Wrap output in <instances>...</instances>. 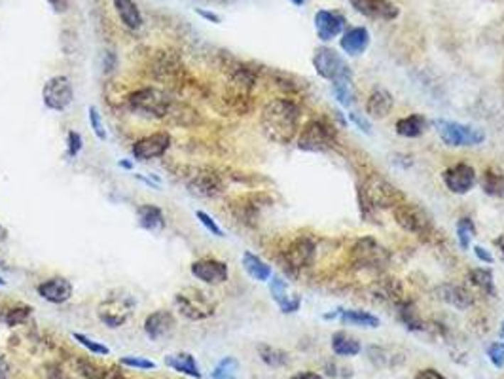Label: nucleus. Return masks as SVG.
Segmentation results:
<instances>
[{"instance_id": "obj_27", "label": "nucleus", "mask_w": 504, "mask_h": 379, "mask_svg": "<svg viewBox=\"0 0 504 379\" xmlns=\"http://www.w3.org/2000/svg\"><path fill=\"white\" fill-rule=\"evenodd\" d=\"M165 366H169L171 370H175V372H178V374L190 375V378H195V379L203 378L201 370H199L198 361H195V357L190 355V353L181 351V353H173V355H167V357H165Z\"/></svg>"}, {"instance_id": "obj_15", "label": "nucleus", "mask_w": 504, "mask_h": 379, "mask_svg": "<svg viewBox=\"0 0 504 379\" xmlns=\"http://www.w3.org/2000/svg\"><path fill=\"white\" fill-rule=\"evenodd\" d=\"M171 148V135L167 131H158L152 135H146L133 142L131 154L136 161H148V159L161 158Z\"/></svg>"}, {"instance_id": "obj_25", "label": "nucleus", "mask_w": 504, "mask_h": 379, "mask_svg": "<svg viewBox=\"0 0 504 379\" xmlns=\"http://www.w3.org/2000/svg\"><path fill=\"white\" fill-rule=\"evenodd\" d=\"M395 107V97L391 91L377 87L370 93L368 101H366V116L374 119H383L392 112Z\"/></svg>"}, {"instance_id": "obj_29", "label": "nucleus", "mask_w": 504, "mask_h": 379, "mask_svg": "<svg viewBox=\"0 0 504 379\" xmlns=\"http://www.w3.org/2000/svg\"><path fill=\"white\" fill-rule=\"evenodd\" d=\"M431 122L423 116V114H409L406 118H400L397 122V135L404 137V139H417L429 129Z\"/></svg>"}, {"instance_id": "obj_3", "label": "nucleus", "mask_w": 504, "mask_h": 379, "mask_svg": "<svg viewBox=\"0 0 504 379\" xmlns=\"http://www.w3.org/2000/svg\"><path fill=\"white\" fill-rule=\"evenodd\" d=\"M135 298L127 290H110L97 306V319L108 329H122L135 311Z\"/></svg>"}, {"instance_id": "obj_12", "label": "nucleus", "mask_w": 504, "mask_h": 379, "mask_svg": "<svg viewBox=\"0 0 504 379\" xmlns=\"http://www.w3.org/2000/svg\"><path fill=\"white\" fill-rule=\"evenodd\" d=\"M315 243L309 237H298L284 249L281 260H283V267L289 273H298L301 269L313 266L315 262Z\"/></svg>"}, {"instance_id": "obj_47", "label": "nucleus", "mask_w": 504, "mask_h": 379, "mask_svg": "<svg viewBox=\"0 0 504 379\" xmlns=\"http://www.w3.org/2000/svg\"><path fill=\"white\" fill-rule=\"evenodd\" d=\"M84 148V139L80 135L78 131H68L67 135V152L70 158H76Z\"/></svg>"}, {"instance_id": "obj_44", "label": "nucleus", "mask_w": 504, "mask_h": 379, "mask_svg": "<svg viewBox=\"0 0 504 379\" xmlns=\"http://www.w3.org/2000/svg\"><path fill=\"white\" fill-rule=\"evenodd\" d=\"M195 218H198L199 224H201L210 235H215V237H224V230L216 224V220L209 215V213H205V210H195Z\"/></svg>"}, {"instance_id": "obj_36", "label": "nucleus", "mask_w": 504, "mask_h": 379, "mask_svg": "<svg viewBox=\"0 0 504 379\" xmlns=\"http://www.w3.org/2000/svg\"><path fill=\"white\" fill-rule=\"evenodd\" d=\"M398 319H400V323L408 330H412V332L425 330V323H423V319L419 317V313H417V309H415L412 301H400V304H398Z\"/></svg>"}, {"instance_id": "obj_24", "label": "nucleus", "mask_w": 504, "mask_h": 379, "mask_svg": "<svg viewBox=\"0 0 504 379\" xmlns=\"http://www.w3.org/2000/svg\"><path fill=\"white\" fill-rule=\"evenodd\" d=\"M368 46H370V33L366 27L347 28L345 33L341 34L340 48L345 51L347 55L351 57L363 55L364 51L368 50Z\"/></svg>"}, {"instance_id": "obj_16", "label": "nucleus", "mask_w": 504, "mask_h": 379, "mask_svg": "<svg viewBox=\"0 0 504 379\" xmlns=\"http://www.w3.org/2000/svg\"><path fill=\"white\" fill-rule=\"evenodd\" d=\"M442 178L449 192L465 196L476 184V171L468 164H455L444 171Z\"/></svg>"}, {"instance_id": "obj_26", "label": "nucleus", "mask_w": 504, "mask_h": 379, "mask_svg": "<svg viewBox=\"0 0 504 379\" xmlns=\"http://www.w3.org/2000/svg\"><path fill=\"white\" fill-rule=\"evenodd\" d=\"M340 319L341 324L358 326V329H380L381 321L375 315L363 309H338L334 315H324V319Z\"/></svg>"}, {"instance_id": "obj_11", "label": "nucleus", "mask_w": 504, "mask_h": 379, "mask_svg": "<svg viewBox=\"0 0 504 379\" xmlns=\"http://www.w3.org/2000/svg\"><path fill=\"white\" fill-rule=\"evenodd\" d=\"M392 215H395V220H397L398 226L404 228L406 232L421 235V237L432 232L431 218H429L425 210L421 209L419 205L402 201V203L392 209Z\"/></svg>"}, {"instance_id": "obj_19", "label": "nucleus", "mask_w": 504, "mask_h": 379, "mask_svg": "<svg viewBox=\"0 0 504 379\" xmlns=\"http://www.w3.org/2000/svg\"><path fill=\"white\" fill-rule=\"evenodd\" d=\"M345 23L347 19L343 17V14L336 10H318L315 14V31L323 42H330L336 36H340L345 28Z\"/></svg>"}, {"instance_id": "obj_39", "label": "nucleus", "mask_w": 504, "mask_h": 379, "mask_svg": "<svg viewBox=\"0 0 504 379\" xmlns=\"http://www.w3.org/2000/svg\"><path fill=\"white\" fill-rule=\"evenodd\" d=\"M239 363L233 357L222 358L213 370V379H237Z\"/></svg>"}, {"instance_id": "obj_41", "label": "nucleus", "mask_w": 504, "mask_h": 379, "mask_svg": "<svg viewBox=\"0 0 504 379\" xmlns=\"http://www.w3.org/2000/svg\"><path fill=\"white\" fill-rule=\"evenodd\" d=\"M31 307L27 306H16V307H10L8 311H6V315L2 317V321H4L6 326H19V324H23L25 321H27L28 317H31Z\"/></svg>"}, {"instance_id": "obj_45", "label": "nucleus", "mask_w": 504, "mask_h": 379, "mask_svg": "<svg viewBox=\"0 0 504 379\" xmlns=\"http://www.w3.org/2000/svg\"><path fill=\"white\" fill-rule=\"evenodd\" d=\"M119 364H124V366H127V368H136V370H154L156 368V363H154V361H150V358L131 357V355L119 358Z\"/></svg>"}, {"instance_id": "obj_35", "label": "nucleus", "mask_w": 504, "mask_h": 379, "mask_svg": "<svg viewBox=\"0 0 504 379\" xmlns=\"http://www.w3.org/2000/svg\"><path fill=\"white\" fill-rule=\"evenodd\" d=\"M256 349H258V355H260L262 363L267 364L269 368H284V366L290 363L289 353L283 351V349H279V347L260 343Z\"/></svg>"}, {"instance_id": "obj_2", "label": "nucleus", "mask_w": 504, "mask_h": 379, "mask_svg": "<svg viewBox=\"0 0 504 379\" xmlns=\"http://www.w3.org/2000/svg\"><path fill=\"white\" fill-rule=\"evenodd\" d=\"M402 201H406L404 193L392 182L380 176L377 173L366 176L363 184L358 186V203H360L363 218L366 220L372 218L374 210L395 209Z\"/></svg>"}, {"instance_id": "obj_51", "label": "nucleus", "mask_w": 504, "mask_h": 379, "mask_svg": "<svg viewBox=\"0 0 504 379\" xmlns=\"http://www.w3.org/2000/svg\"><path fill=\"white\" fill-rule=\"evenodd\" d=\"M414 379H446V375L440 374V372L434 368H425V370H419V372L415 374Z\"/></svg>"}, {"instance_id": "obj_50", "label": "nucleus", "mask_w": 504, "mask_h": 379, "mask_svg": "<svg viewBox=\"0 0 504 379\" xmlns=\"http://www.w3.org/2000/svg\"><path fill=\"white\" fill-rule=\"evenodd\" d=\"M474 255H476V258L480 262H483V264H493L495 258L493 255L489 252L488 249H483V247H480V245H474Z\"/></svg>"}, {"instance_id": "obj_13", "label": "nucleus", "mask_w": 504, "mask_h": 379, "mask_svg": "<svg viewBox=\"0 0 504 379\" xmlns=\"http://www.w3.org/2000/svg\"><path fill=\"white\" fill-rule=\"evenodd\" d=\"M186 186L190 193L198 196V198H218L226 190L224 178L220 173H216L215 169H195L192 175H188Z\"/></svg>"}, {"instance_id": "obj_34", "label": "nucleus", "mask_w": 504, "mask_h": 379, "mask_svg": "<svg viewBox=\"0 0 504 379\" xmlns=\"http://www.w3.org/2000/svg\"><path fill=\"white\" fill-rule=\"evenodd\" d=\"M468 281L474 284L478 290H482L483 294L497 296V289H495V277L493 272L489 267H474L468 272Z\"/></svg>"}, {"instance_id": "obj_38", "label": "nucleus", "mask_w": 504, "mask_h": 379, "mask_svg": "<svg viewBox=\"0 0 504 379\" xmlns=\"http://www.w3.org/2000/svg\"><path fill=\"white\" fill-rule=\"evenodd\" d=\"M476 224H474L468 216H465V218H461V220L457 222V241H459V247L463 250L471 249L472 239L476 237Z\"/></svg>"}, {"instance_id": "obj_43", "label": "nucleus", "mask_w": 504, "mask_h": 379, "mask_svg": "<svg viewBox=\"0 0 504 379\" xmlns=\"http://www.w3.org/2000/svg\"><path fill=\"white\" fill-rule=\"evenodd\" d=\"M87 118H90V127L93 129L97 139H99V141H107V129H104L101 112H99V108H97L95 105H91V107L87 108Z\"/></svg>"}, {"instance_id": "obj_10", "label": "nucleus", "mask_w": 504, "mask_h": 379, "mask_svg": "<svg viewBox=\"0 0 504 379\" xmlns=\"http://www.w3.org/2000/svg\"><path fill=\"white\" fill-rule=\"evenodd\" d=\"M42 101L45 108H50L53 112H65L74 101V87L70 78L65 74H57L45 80L42 87Z\"/></svg>"}, {"instance_id": "obj_57", "label": "nucleus", "mask_w": 504, "mask_h": 379, "mask_svg": "<svg viewBox=\"0 0 504 379\" xmlns=\"http://www.w3.org/2000/svg\"><path fill=\"white\" fill-rule=\"evenodd\" d=\"M6 239H8V230L4 226H0V243L6 241Z\"/></svg>"}, {"instance_id": "obj_5", "label": "nucleus", "mask_w": 504, "mask_h": 379, "mask_svg": "<svg viewBox=\"0 0 504 379\" xmlns=\"http://www.w3.org/2000/svg\"><path fill=\"white\" fill-rule=\"evenodd\" d=\"M438 137L442 139L446 146L451 148H466V146H480L486 141V133L480 127L468 124H459L451 119H434L432 122Z\"/></svg>"}, {"instance_id": "obj_31", "label": "nucleus", "mask_w": 504, "mask_h": 379, "mask_svg": "<svg viewBox=\"0 0 504 379\" xmlns=\"http://www.w3.org/2000/svg\"><path fill=\"white\" fill-rule=\"evenodd\" d=\"M241 262H243L245 272L249 273L250 277L254 279V281H258V283H266V281H269V279H272V275H273L272 266H269L267 262L262 260L260 256H256L254 252L245 250Z\"/></svg>"}, {"instance_id": "obj_18", "label": "nucleus", "mask_w": 504, "mask_h": 379, "mask_svg": "<svg viewBox=\"0 0 504 379\" xmlns=\"http://www.w3.org/2000/svg\"><path fill=\"white\" fill-rule=\"evenodd\" d=\"M360 16L375 21H392L400 16V8L391 0H349Z\"/></svg>"}, {"instance_id": "obj_28", "label": "nucleus", "mask_w": 504, "mask_h": 379, "mask_svg": "<svg viewBox=\"0 0 504 379\" xmlns=\"http://www.w3.org/2000/svg\"><path fill=\"white\" fill-rule=\"evenodd\" d=\"M136 218H139L142 230H146V232H161L165 228L163 210L159 209L158 205H139L136 207Z\"/></svg>"}, {"instance_id": "obj_42", "label": "nucleus", "mask_w": 504, "mask_h": 379, "mask_svg": "<svg viewBox=\"0 0 504 379\" xmlns=\"http://www.w3.org/2000/svg\"><path fill=\"white\" fill-rule=\"evenodd\" d=\"M73 338L78 341L80 346L85 347L91 355H110V349H108L104 343H99V341H95L93 338H90V336L80 334V332H73Z\"/></svg>"}, {"instance_id": "obj_58", "label": "nucleus", "mask_w": 504, "mask_h": 379, "mask_svg": "<svg viewBox=\"0 0 504 379\" xmlns=\"http://www.w3.org/2000/svg\"><path fill=\"white\" fill-rule=\"evenodd\" d=\"M119 165H122L124 169H133V164H131V161H127V159H122V161H119Z\"/></svg>"}, {"instance_id": "obj_62", "label": "nucleus", "mask_w": 504, "mask_h": 379, "mask_svg": "<svg viewBox=\"0 0 504 379\" xmlns=\"http://www.w3.org/2000/svg\"><path fill=\"white\" fill-rule=\"evenodd\" d=\"M500 336H503V338H504V323L500 324Z\"/></svg>"}, {"instance_id": "obj_55", "label": "nucleus", "mask_w": 504, "mask_h": 379, "mask_svg": "<svg viewBox=\"0 0 504 379\" xmlns=\"http://www.w3.org/2000/svg\"><path fill=\"white\" fill-rule=\"evenodd\" d=\"M8 375H10V366L4 361V357L0 355V379H8Z\"/></svg>"}, {"instance_id": "obj_33", "label": "nucleus", "mask_w": 504, "mask_h": 379, "mask_svg": "<svg viewBox=\"0 0 504 379\" xmlns=\"http://www.w3.org/2000/svg\"><path fill=\"white\" fill-rule=\"evenodd\" d=\"M480 186H482L483 193L489 198L504 199V173L497 167H488L483 171Z\"/></svg>"}, {"instance_id": "obj_52", "label": "nucleus", "mask_w": 504, "mask_h": 379, "mask_svg": "<svg viewBox=\"0 0 504 379\" xmlns=\"http://www.w3.org/2000/svg\"><path fill=\"white\" fill-rule=\"evenodd\" d=\"M48 4L51 6V10L55 14H65V11H68L70 0H48Z\"/></svg>"}, {"instance_id": "obj_59", "label": "nucleus", "mask_w": 504, "mask_h": 379, "mask_svg": "<svg viewBox=\"0 0 504 379\" xmlns=\"http://www.w3.org/2000/svg\"><path fill=\"white\" fill-rule=\"evenodd\" d=\"M107 379H124L122 375L118 374V372H108V378Z\"/></svg>"}, {"instance_id": "obj_9", "label": "nucleus", "mask_w": 504, "mask_h": 379, "mask_svg": "<svg viewBox=\"0 0 504 379\" xmlns=\"http://www.w3.org/2000/svg\"><path fill=\"white\" fill-rule=\"evenodd\" d=\"M353 262L364 269H383L391 262V252L374 237H360L351 250Z\"/></svg>"}, {"instance_id": "obj_30", "label": "nucleus", "mask_w": 504, "mask_h": 379, "mask_svg": "<svg viewBox=\"0 0 504 379\" xmlns=\"http://www.w3.org/2000/svg\"><path fill=\"white\" fill-rule=\"evenodd\" d=\"M330 346H332V351H334V355H338V357H357V355H360V351H363V343H360L355 336L347 334L343 330L332 334Z\"/></svg>"}, {"instance_id": "obj_37", "label": "nucleus", "mask_w": 504, "mask_h": 379, "mask_svg": "<svg viewBox=\"0 0 504 379\" xmlns=\"http://www.w3.org/2000/svg\"><path fill=\"white\" fill-rule=\"evenodd\" d=\"M76 368H78V374L84 379H107L108 372H110V370L101 366V364H97L95 361L85 357L76 361Z\"/></svg>"}, {"instance_id": "obj_49", "label": "nucleus", "mask_w": 504, "mask_h": 379, "mask_svg": "<svg viewBox=\"0 0 504 379\" xmlns=\"http://www.w3.org/2000/svg\"><path fill=\"white\" fill-rule=\"evenodd\" d=\"M347 116H349V119H351L353 124L357 125L358 129L363 131V133H370V129H372V127H370L368 118H363V116H360V114H358V112H355V110H353V112L347 114Z\"/></svg>"}, {"instance_id": "obj_60", "label": "nucleus", "mask_w": 504, "mask_h": 379, "mask_svg": "<svg viewBox=\"0 0 504 379\" xmlns=\"http://www.w3.org/2000/svg\"><path fill=\"white\" fill-rule=\"evenodd\" d=\"M290 2H292L294 6H304V4H306V0H290Z\"/></svg>"}, {"instance_id": "obj_61", "label": "nucleus", "mask_w": 504, "mask_h": 379, "mask_svg": "<svg viewBox=\"0 0 504 379\" xmlns=\"http://www.w3.org/2000/svg\"><path fill=\"white\" fill-rule=\"evenodd\" d=\"M0 287H6V281H4V277L0 275Z\"/></svg>"}, {"instance_id": "obj_7", "label": "nucleus", "mask_w": 504, "mask_h": 379, "mask_svg": "<svg viewBox=\"0 0 504 379\" xmlns=\"http://www.w3.org/2000/svg\"><path fill=\"white\" fill-rule=\"evenodd\" d=\"M127 102L135 112L152 116V118H167L173 108L171 97L158 87H141L133 91L127 97Z\"/></svg>"}, {"instance_id": "obj_14", "label": "nucleus", "mask_w": 504, "mask_h": 379, "mask_svg": "<svg viewBox=\"0 0 504 379\" xmlns=\"http://www.w3.org/2000/svg\"><path fill=\"white\" fill-rule=\"evenodd\" d=\"M266 203H272V199L267 198L266 193H249V196L233 199L230 203V210L241 224L254 228L260 218L262 207Z\"/></svg>"}, {"instance_id": "obj_8", "label": "nucleus", "mask_w": 504, "mask_h": 379, "mask_svg": "<svg viewBox=\"0 0 504 379\" xmlns=\"http://www.w3.org/2000/svg\"><path fill=\"white\" fill-rule=\"evenodd\" d=\"M313 67L317 70L321 78L328 80L330 84H338V82H349L353 80V73L349 63L332 48L321 46L315 50L313 55Z\"/></svg>"}, {"instance_id": "obj_46", "label": "nucleus", "mask_w": 504, "mask_h": 379, "mask_svg": "<svg viewBox=\"0 0 504 379\" xmlns=\"http://www.w3.org/2000/svg\"><path fill=\"white\" fill-rule=\"evenodd\" d=\"M488 357L495 368H504V341H495L488 347Z\"/></svg>"}, {"instance_id": "obj_48", "label": "nucleus", "mask_w": 504, "mask_h": 379, "mask_svg": "<svg viewBox=\"0 0 504 379\" xmlns=\"http://www.w3.org/2000/svg\"><path fill=\"white\" fill-rule=\"evenodd\" d=\"M45 375H48V379H73L59 364H48L45 366Z\"/></svg>"}, {"instance_id": "obj_20", "label": "nucleus", "mask_w": 504, "mask_h": 379, "mask_svg": "<svg viewBox=\"0 0 504 379\" xmlns=\"http://www.w3.org/2000/svg\"><path fill=\"white\" fill-rule=\"evenodd\" d=\"M36 292L42 300L50 301L53 306H61L73 298V283L65 277H50L36 287Z\"/></svg>"}, {"instance_id": "obj_53", "label": "nucleus", "mask_w": 504, "mask_h": 379, "mask_svg": "<svg viewBox=\"0 0 504 379\" xmlns=\"http://www.w3.org/2000/svg\"><path fill=\"white\" fill-rule=\"evenodd\" d=\"M198 16H201L205 19V21L209 23H215V25H218V23L222 21V17L218 16V14H215V11H209V10H203V8H198Z\"/></svg>"}, {"instance_id": "obj_4", "label": "nucleus", "mask_w": 504, "mask_h": 379, "mask_svg": "<svg viewBox=\"0 0 504 379\" xmlns=\"http://www.w3.org/2000/svg\"><path fill=\"white\" fill-rule=\"evenodd\" d=\"M175 306L188 321H205L216 313V300L213 294L195 287H184L175 294Z\"/></svg>"}, {"instance_id": "obj_21", "label": "nucleus", "mask_w": 504, "mask_h": 379, "mask_svg": "<svg viewBox=\"0 0 504 379\" xmlns=\"http://www.w3.org/2000/svg\"><path fill=\"white\" fill-rule=\"evenodd\" d=\"M434 294L438 296V300L446 301L448 306L455 307V309H461V311H466L474 306V296L466 287L463 284H455V283H444L440 287H436Z\"/></svg>"}, {"instance_id": "obj_1", "label": "nucleus", "mask_w": 504, "mask_h": 379, "mask_svg": "<svg viewBox=\"0 0 504 379\" xmlns=\"http://www.w3.org/2000/svg\"><path fill=\"white\" fill-rule=\"evenodd\" d=\"M301 110L294 101L279 97L262 108V133L275 144H290L300 133Z\"/></svg>"}, {"instance_id": "obj_23", "label": "nucleus", "mask_w": 504, "mask_h": 379, "mask_svg": "<svg viewBox=\"0 0 504 379\" xmlns=\"http://www.w3.org/2000/svg\"><path fill=\"white\" fill-rule=\"evenodd\" d=\"M269 292H272L273 301L277 304L279 309L283 313H296L300 309L301 306V298L298 294H290L289 292V284L284 281L283 277L279 275H272V281H269Z\"/></svg>"}, {"instance_id": "obj_56", "label": "nucleus", "mask_w": 504, "mask_h": 379, "mask_svg": "<svg viewBox=\"0 0 504 379\" xmlns=\"http://www.w3.org/2000/svg\"><path fill=\"white\" fill-rule=\"evenodd\" d=\"M493 245H495V247H497V249H499L500 256H503V260H504V233H500L499 237L495 239Z\"/></svg>"}, {"instance_id": "obj_32", "label": "nucleus", "mask_w": 504, "mask_h": 379, "mask_svg": "<svg viewBox=\"0 0 504 379\" xmlns=\"http://www.w3.org/2000/svg\"><path fill=\"white\" fill-rule=\"evenodd\" d=\"M112 2L125 27L133 28V31L142 27V14L135 0H112Z\"/></svg>"}, {"instance_id": "obj_54", "label": "nucleus", "mask_w": 504, "mask_h": 379, "mask_svg": "<svg viewBox=\"0 0 504 379\" xmlns=\"http://www.w3.org/2000/svg\"><path fill=\"white\" fill-rule=\"evenodd\" d=\"M290 379H324L321 374H315V372H300V374L292 375Z\"/></svg>"}, {"instance_id": "obj_40", "label": "nucleus", "mask_w": 504, "mask_h": 379, "mask_svg": "<svg viewBox=\"0 0 504 379\" xmlns=\"http://www.w3.org/2000/svg\"><path fill=\"white\" fill-rule=\"evenodd\" d=\"M332 95L341 107H351L353 101H355V91H353V80L349 82H338V84H332Z\"/></svg>"}, {"instance_id": "obj_22", "label": "nucleus", "mask_w": 504, "mask_h": 379, "mask_svg": "<svg viewBox=\"0 0 504 379\" xmlns=\"http://www.w3.org/2000/svg\"><path fill=\"white\" fill-rule=\"evenodd\" d=\"M176 326V321L173 317V313L167 309H158V311L150 313L144 321V334L152 341H159L173 334V330Z\"/></svg>"}, {"instance_id": "obj_6", "label": "nucleus", "mask_w": 504, "mask_h": 379, "mask_svg": "<svg viewBox=\"0 0 504 379\" xmlns=\"http://www.w3.org/2000/svg\"><path fill=\"white\" fill-rule=\"evenodd\" d=\"M338 144L336 131L324 119H311L307 122L298 133V148L301 152H328Z\"/></svg>"}, {"instance_id": "obj_17", "label": "nucleus", "mask_w": 504, "mask_h": 379, "mask_svg": "<svg viewBox=\"0 0 504 379\" xmlns=\"http://www.w3.org/2000/svg\"><path fill=\"white\" fill-rule=\"evenodd\" d=\"M190 272L198 281L205 284H222L226 283L230 277V269L227 264L216 258H199L190 266Z\"/></svg>"}]
</instances>
